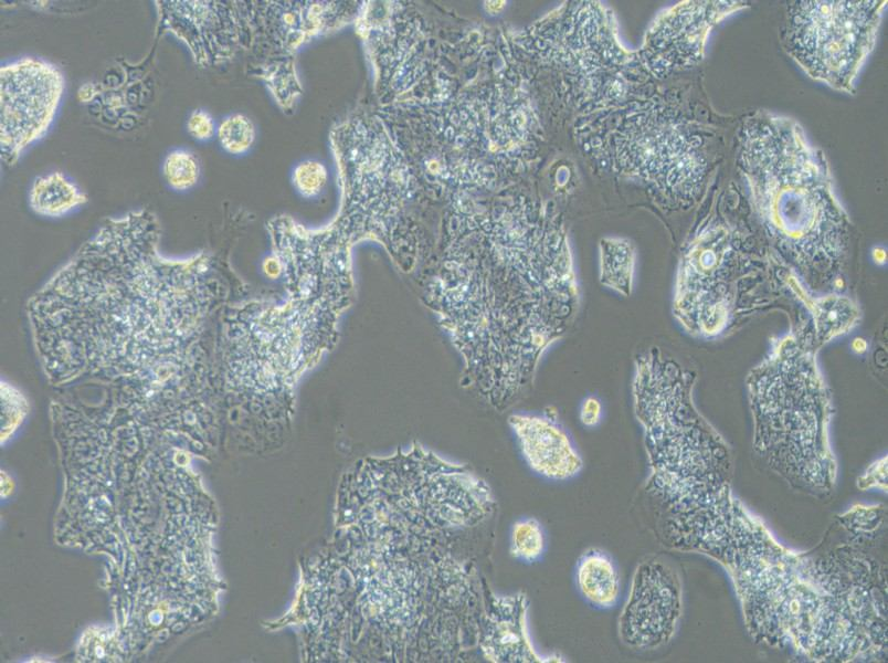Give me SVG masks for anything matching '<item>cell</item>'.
Masks as SVG:
<instances>
[{
    "mask_svg": "<svg viewBox=\"0 0 888 663\" xmlns=\"http://www.w3.org/2000/svg\"><path fill=\"white\" fill-rule=\"evenodd\" d=\"M145 242V240H144ZM106 228L31 304L51 376L116 379L147 372L197 344L207 312L197 259L161 261Z\"/></svg>",
    "mask_w": 888,
    "mask_h": 663,
    "instance_id": "obj_1",
    "label": "cell"
},
{
    "mask_svg": "<svg viewBox=\"0 0 888 663\" xmlns=\"http://www.w3.org/2000/svg\"><path fill=\"white\" fill-rule=\"evenodd\" d=\"M506 229L443 270V319L469 383L498 410L531 382L543 351L571 324L578 286L560 233Z\"/></svg>",
    "mask_w": 888,
    "mask_h": 663,
    "instance_id": "obj_2",
    "label": "cell"
},
{
    "mask_svg": "<svg viewBox=\"0 0 888 663\" xmlns=\"http://www.w3.org/2000/svg\"><path fill=\"white\" fill-rule=\"evenodd\" d=\"M739 165L775 244L815 283L841 269L847 223L825 165L796 123L762 117L742 130Z\"/></svg>",
    "mask_w": 888,
    "mask_h": 663,
    "instance_id": "obj_3",
    "label": "cell"
},
{
    "mask_svg": "<svg viewBox=\"0 0 888 663\" xmlns=\"http://www.w3.org/2000/svg\"><path fill=\"white\" fill-rule=\"evenodd\" d=\"M885 1H794L787 9V52L813 78L853 91L873 50Z\"/></svg>",
    "mask_w": 888,
    "mask_h": 663,
    "instance_id": "obj_4",
    "label": "cell"
},
{
    "mask_svg": "<svg viewBox=\"0 0 888 663\" xmlns=\"http://www.w3.org/2000/svg\"><path fill=\"white\" fill-rule=\"evenodd\" d=\"M736 246V236L718 223L697 234L680 260L674 308L678 319L705 335L725 329L737 304L738 280L747 276L748 262Z\"/></svg>",
    "mask_w": 888,
    "mask_h": 663,
    "instance_id": "obj_5",
    "label": "cell"
},
{
    "mask_svg": "<svg viewBox=\"0 0 888 663\" xmlns=\"http://www.w3.org/2000/svg\"><path fill=\"white\" fill-rule=\"evenodd\" d=\"M64 87L52 64L25 57L0 70L1 158L9 165L49 129Z\"/></svg>",
    "mask_w": 888,
    "mask_h": 663,
    "instance_id": "obj_6",
    "label": "cell"
},
{
    "mask_svg": "<svg viewBox=\"0 0 888 663\" xmlns=\"http://www.w3.org/2000/svg\"><path fill=\"white\" fill-rule=\"evenodd\" d=\"M639 135L641 173L675 199H695L709 164L700 129L681 116L660 112L652 116Z\"/></svg>",
    "mask_w": 888,
    "mask_h": 663,
    "instance_id": "obj_7",
    "label": "cell"
},
{
    "mask_svg": "<svg viewBox=\"0 0 888 663\" xmlns=\"http://www.w3.org/2000/svg\"><path fill=\"white\" fill-rule=\"evenodd\" d=\"M679 606V586L672 569L657 559L641 562L619 617L621 641L633 649L665 643L673 634Z\"/></svg>",
    "mask_w": 888,
    "mask_h": 663,
    "instance_id": "obj_8",
    "label": "cell"
},
{
    "mask_svg": "<svg viewBox=\"0 0 888 663\" xmlns=\"http://www.w3.org/2000/svg\"><path fill=\"white\" fill-rule=\"evenodd\" d=\"M528 604L524 592L496 594L486 588L478 639L484 659L494 663L547 661L536 652L529 636Z\"/></svg>",
    "mask_w": 888,
    "mask_h": 663,
    "instance_id": "obj_9",
    "label": "cell"
},
{
    "mask_svg": "<svg viewBox=\"0 0 888 663\" xmlns=\"http://www.w3.org/2000/svg\"><path fill=\"white\" fill-rule=\"evenodd\" d=\"M736 1H686L669 11L653 36L666 67L697 64L704 53L709 30L730 12L742 7Z\"/></svg>",
    "mask_w": 888,
    "mask_h": 663,
    "instance_id": "obj_10",
    "label": "cell"
},
{
    "mask_svg": "<svg viewBox=\"0 0 888 663\" xmlns=\"http://www.w3.org/2000/svg\"><path fill=\"white\" fill-rule=\"evenodd\" d=\"M508 423L512 428L524 459L537 474L563 481L575 476L583 461L565 431L550 418L514 413Z\"/></svg>",
    "mask_w": 888,
    "mask_h": 663,
    "instance_id": "obj_11",
    "label": "cell"
},
{
    "mask_svg": "<svg viewBox=\"0 0 888 663\" xmlns=\"http://www.w3.org/2000/svg\"><path fill=\"white\" fill-rule=\"evenodd\" d=\"M575 577L579 590L591 604L606 609L616 603L620 577L614 562L603 550H586L578 561Z\"/></svg>",
    "mask_w": 888,
    "mask_h": 663,
    "instance_id": "obj_12",
    "label": "cell"
},
{
    "mask_svg": "<svg viewBox=\"0 0 888 663\" xmlns=\"http://www.w3.org/2000/svg\"><path fill=\"white\" fill-rule=\"evenodd\" d=\"M29 198L36 213L49 217L62 215L87 201V197L60 172L36 178Z\"/></svg>",
    "mask_w": 888,
    "mask_h": 663,
    "instance_id": "obj_13",
    "label": "cell"
},
{
    "mask_svg": "<svg viewBox=\"0 0 888 663\" xmlns=\"http://www.w3.org/2000/svg\"><path fill=\"white\" fill-rule=\"evenodd\" d=\"M808 306L814 319L816 338L821 343L846 334L859 320L858 306L842 295L831 294L811 298Z\"/></svg>",
    "mask_w": 888,
    "mask_h": 663,
    "instance_id": "obj_14",
    "label": "cell"
},
{
    "mask_svg": "<svg viewBox=\"0 0 888 663\" xmlns=\"http://www.w3.org/2000/svg\"><path fill=\"white\" fill-rule=\"evenodd\" d=\"M635 254L631 245L610 241L601 250L600 281L627 296L633 284Z\"/></svg>",
    "mask_w": 888,
    "mask_h": 663,
    "instance_id": "obj_15",
    "label": "cell"
},
{
    "mask_svg": "<svg viewBox=\"0 0 888 663\" xmlns=\"http://www.w3.org/2000/svg\"><path fill=\"white\" fill-rule=\"evenodd\" d=\"M545 546V533L537 519L522 518L514 524L510 535V552L515 558L533 562L542 556Z\"/></svg>",
    "mask_w": 888,
    "mask_h": 663,
    "instance_id": "obj_16",
    "label": "cell"
},
{
    "mask_svg": "<svg viewBox=\"0 0 888 663\" xmlns=\"http://www.w3.org/2000/svg\"><path fill=\"white\" fill-rule=\"evenodd\" d=\"M162 170L167 182L176 190L191 188L199 177L197 159L186 150L170 152L165 159Z\"/></svg>",
    "mask_w": 888,
    "mask_h": 663,
    "instance_id": "obj_17",
    "label": "cell"
},
{
    "mask_svg": "<svg viewBox=\"0 0 888 663\" xmlns=\"http://www.w3.org/2000/svg\"><path fill=\"white\" fill-rule=\"evenodd\" d=\"M218 134L222 147L233 154L246 150L254 135L251 122L242 115L226 118L220 125Z\"/></svg>",
    "mask_w": 888,
    "mask_h": 663,
    "instance_id": "obj_18",
    "label": "cell"
},
{
    "mask_svg": "<svg viewBox=\"0 0 888 663\" xmlns=\"http://www.w3.org/2000/svg\"><path fill=\"white\" fill-rule=\"evenodd\" d=\"M187 126L191 136L197 139H209L214 133L211 116L202 109H195L191 113Z\"/></svg>",
    "mask_w": 888,
    "mask_h": 663,
    "instance_id": "obj_19",
    "label": "cell"
},
{
    "mask_svg": "<svg viewBox=\"0 0 888 663\" xmlns=\"http://www.w3.org/2000/svg\"><path fill=\"white\" fill-rule=\"evenodd\" d=\"M601 418V404L598 399L588 398L581 408L580 419L586 427L595 425Z\"/></svg>",
    "mask_w": 888,
    "mask_h": 663,
    "instance_id": "obj_20",
    "label": "cell"
},
{
    "mask_svg": "<svg viewBox=\"0 0 888 663\" xmlns=\"http://www.w3.org/2000/svg\"><path fill=\"white\" fill-rule=\"evenodd\" d=\"M853 348L854 350L861 352L866 350V341L864 339L857 338L853 344Z\"/></svg>",
    "mask_w": 888,
    "mask_h": 663,
    "instance_id": "obj_21",
    "label": "cell"
}]
</instances>
